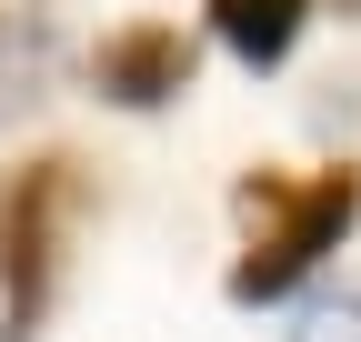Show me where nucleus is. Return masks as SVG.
Listing matches in <instances>:
<instances>
[{
	"mask_svg": "<svg viewBox=\"0 0 361 342\" xmlns=\"http://www.w3.org/2000/svg\"><path fill=\"white\" fill-rule=\"evenodd\" d=\"M351 211H361V182H351V171H311V182H271V171H251V182H241L251 252L231 262V302H281L322 252H341Z\"/></svg>",
	"mask_w": 361,
	"mask_h": 342,
	"instance_id": "obj_1",
	"label": "nucleus"
},
{
	"mask_svg": "<svg viewBox=\"0 0 361 342\" xmlns=\"http://www.w3.org/2000/svg\"><path fill=\"white\" fill-rule=\"evenodd\" d=\"M71 161H30L11 191H0V342H30L40 312H51L61 282V222H71Z\"/></svg>",
	"mask_w": 361,
	"mask_h": 342,
	"instance_id": "obj_2",
	"label": "nucleus"
},
{
	"mask_svg": "<svg viewBox=\"0 0 361 342\" xmlns=\"http://www.w3.org/2000/svg\"><path fill=\"white\" fill-rule=\"evenodd\" d=\"M90 91L121 101V111H161V101H180V91H191V40L161 30V20L111 30L101 51H90Z\"/></svg>",
	"mask_w": 361,
	"mask_h": 342,
	"instance_id": "obj_3",
	"label": "nucleus"
},
{
	"mask_svg": "<svg viewBox=\"0 0 361 342\" xmlns=\"http://www.w3.org/2000/svg\"><path fill=\"white\" fill-rule=\"evenodd\" d=\"M211 30L261 71V61H281L291 40H301V0H211Z\"/></svg>",
	"mask_w": 361,
	"mask_h": 342,
	"instance_id": "obj_4",
	"label": "nucleus"
},
{
	"mask_svg": "<svg viewBox=\"0 0 361 342\" xmlns=\"http://www.w3.org/2000/svg\"><path fill=\"white\" fill-rule=\"evenodd\" d=\"M291 342H361V292H341V302H311Z\"/></svg>",
	"mask_w": 361,
	"mask_h": 342,
	"instance_id": "obj_5",
	"label": "nucleus"
}]
</instances>
